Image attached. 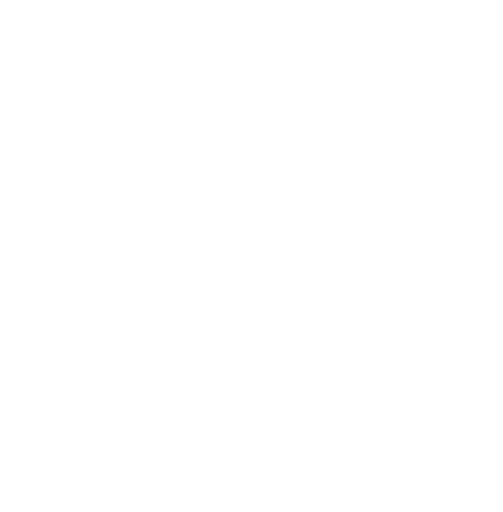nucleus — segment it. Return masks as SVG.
Masks as SVG:
<instances>
[]
</instances>
